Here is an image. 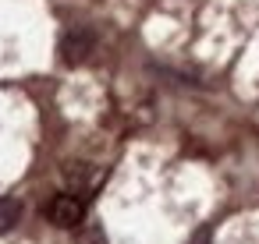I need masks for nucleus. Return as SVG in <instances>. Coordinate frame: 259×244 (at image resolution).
<instances>
[{
  "label": "nucleus",
  "instance_id": "nucleus-1",
  "mask_svg": "<svg viewBox=\"0 0 259 244\" xmlns=\"http://www.w3.org/2000/svg\"><path fill=\"white\" fill-rule=\"evenodd\" d=\"M93 46H96V36H93V29H68L64 36H61V60L64 64H82V60H89V53H93Z\"/></svg>",
  "mask_w": 259,
  "mask_h": 244
},
{
  "label": "nucleus",
  "instance_id": "nucleus-2",
  "mask_svg": "<svg viewBox=\"0 0 259 244\" xmlns=\"http://www.w3.org/2000/svg\"><path fill=\"white\" fill-rule=\"evenodd\" d=\"M82 216H85V205H82V198H75V195H57V198L47 205V219H50L54 226H61V230L78 226Z\"/></svg>",
  "mask_w": 259,
  "mask_h": 244
},
{
  "label": "nucleus",
  "instance_id": "nucleus-3",
  "mask_svg": "<svg viewBox=\"0 0 259 244\" xmlns=\"http://www.w3.org/2000/svg\"><path fill=\"white\" fill-rule=\"evenodd\" d=\"M22 219V202L18 198H0V233L15 230Z\"/></svg>",
  "mask_w": 259,
  "mask_h": 244
}]
</instances>
